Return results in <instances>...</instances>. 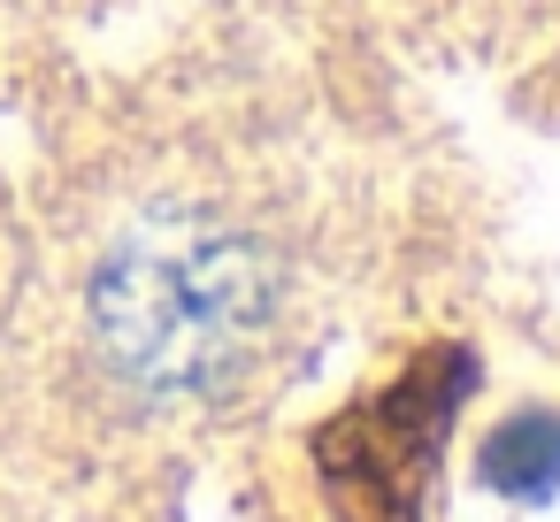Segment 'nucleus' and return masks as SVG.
I'll list each match as a JSON object with an SVG mask.
<instances>
[{"instance_id": "1", "label": "nucleus", "mask_w": 560, "mask_h": 522, "mask_svg": "<svg viewBox=\"0 0 560 522\" xmlns=\"http://www.w3.org/2000/svg\"><path fill=\"white\" fill-rule=\"evenodd\" d=\"M269 308L261 246L200 208H147L93 277V330L108 361L162 399L231 384L254 361Z\"/></svg>"}, {"instance_id": "2", "label": "nucleus", "mask_w": 560, "mask_h": 522, "mask_svg": "<svg viewBox=\"0 0 560 522\" xmlns=\"http://www.w3.org/2000/svg\"><path fill=\"white\" fill-rule=\"evenodd\" d=\"M483 484L537 507L560 491V415H514L506 430H491L483 445Z\"/></svg>"}]
</instances>
